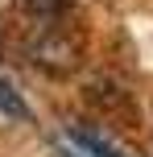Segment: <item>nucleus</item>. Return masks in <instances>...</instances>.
<instances>
[{
    "label": "nucleus",
    "instance_id": "obj_1",
    "mask_svg": "<svg viewBox=\"0 0 153 157\" xmlns=\"http://www.w3.org/2000/svg\"><path fill=\"white\" fill-rule=\"evenodd\" d=\"M0 112L13 116V120H25V116H29V103L17 95V87L8 83V78H0Z\"/></svg>",
    "mask_w": 153,
    "mask_h": 157
},
{
    "label": "nucleus",
    "instance_id": "obj_2",
    "mask_svg": "<svg viewBox=\"0 0 153 157\" xmlns=\"http://www.w3.org/2000/svg\"><path fill=\"white\" fill-rule=\"evenodd\" d=\"M71 141H75V145H83V149L95 153V157H124L112 141H104V136H95V132H71Z\"/></svg>",
    "mask_w": 153,
    "mask_h": 157
},
{
    "label": "nucleus",
    "instance_id": "obj_3",
    "mask_svg": "<svg viewBox=\"0 0 153 157\" xmlns=\"http://www.w3.org/2000/svg\"><path fill=\"white\" fill-rule=\"evenodd\" d=\"M54 153H58V157H95V153H87V149H83V145H75L71 136H62V141L54 145Z\"/></svg>",
    "mask_w": 153,
    "mask_h": 157
},
{
    "label": "nucleus",
    "instance_id": "obj_4",
    "mask_svg": "<svg viewBox=\"0 0 153 157\" xmlns=\"http://www.w3.org/2000/svg\"><path fill=\"white\" fill-rule=\"evenodd\" d=\"M33 8H41V13H58V8H66V0H33Z\"/></svg>",
    "mask_w": 153,
    "mask_h": 157
}]
</instances>
